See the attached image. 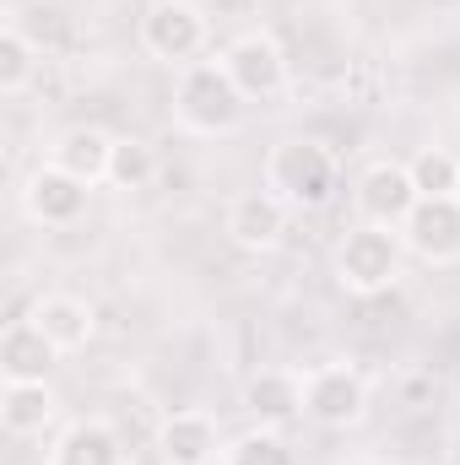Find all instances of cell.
Segmentation results:
<instances>
[{"label":"cell","instance_id":"obj_1","mask_svg":"<svg viewBox=\"0 0 460 465\" xmlns=\"http://www.w3.org/2000/svg\"><path fill=\"white\" fill-rule=\"evenodd\" d=\"M260 184L287 206V212H325L342 190V163L325 141L309 135H287L265 152V173Z\"/></svg>","mask_w":460,"mask_h":465},{"label":"cell","instance_id":"obj_2","mask_svg":"<svg viewBox=\"0 0 460 465\" xmlns=\"http://www.w3.org/2000/svg\"><path fill=\"white\" fill-rule=\"evenodd\" d=\"M244 109H249V98L233 87L223 60H195L174 82V124L190 135H206V141L233 135L244 124Z\"/></svg>","mask_w":460,"mask_h":465},{"label":"cell","instance_id":"obj_3","mask_svg":"<svg viewBox=\"0 0 460 465\" xmlns=\"http://www.w3.org/2000/svg\"><path fill=\"white\" fill-rule=\"evenodd\" d=\"M336 265V282L352 298H379L401 282V265H406V243H401V228H379V223H357L346 228V238L331 254Z\"/></svg>","mask_w":460,"mask_h":465},{"label":"cell","instance_id":"obj_4","mask_svg":"<svg viewBox=\"0 0 460 465\" xmlns=\"http://www.w3.org/2000/svg\"><path fill=\"white\" fill-rule=\"evenodd\" d=\"M304 417L315 428L346 433L368 417V379L352 362H320L304 373Z\"/></svg>","mask_w":460,"mask_h":465},{"label":"cell","instance_id":"obj_5","mask_svg":"<svg viewBox=\"0 0 460 465\" xmlns=\"http://www.w3.org/2000/svg\"><path fill=\"white\" fill-rule=\"evenodd\" d=\"M206 38H212L206 11L190 5V0H157V5L141 16V49H146L152 60L174 65V71L195 65L201 49H206Z\"/></svg>","mask_w":460,"mask_h":465},{"label":"cell","instance_id":"obj_6","mask_svg":"<svg viewBox=\"0 0 460 465\" xmlns=\"http://www.w3.org/2000/svg\"><path fill=\"white\" fill-rule=\"evenodd\" d=\"M223 71L233 76V87L249 104H271V98L287 93V49L265 27H249V33L233 38L223 49Z\"/></svg>","mask_w":460,"mask_h":465},{"label":"cell","instance_id":"obj_7","mask_svg":"<svg viewBox=\"0 0 460 465\" xmlns=\"http://www.w3.org/2000/svg\"><path fill=\"white\" fill-rule=\"evenodd\" d=\"M352 201H357L363 223L401 228L423 195H417V184H412V168H406V163H395V157H374V163L357 173V184H352Z\"/></svg>","mask_w":460,"mask_h":465},{"label":"cell","instance_id":"obj_8","mask_svg":"<svg viewBox=\"0 0 460 465\" xmlns=\"http://www.w3.org/2000/svg\"><path fill=\"white\" fill-rule=\"evenodd\" d=\"M87 195H93V184H82L76 173H65L55 163H38L22 179V212L38 228H76L87 217Z\"/></svg>","mask_w":460,"mask_h":465},{"label":"cell","instance_id":"obj_9","mask_svg":"<svg viewBox=\"0 0 460 465\" xmlns=\"http://www.w3.org/2000/svg\"><path fill=\"white\" fill-rule=\"evenodd\" d=\"M406 254L423 265H455L460 260V195H423L412 217L401 223Z\"/></svg>","mask_w":460,"mask_h":465},{"label":"cell","instance_id":"obj_10","mask_svg":"<svg viewBox=\"0 0 460 465\" xmlns=\"http://www.w3.org/2000/svg\"><path fill=\"white\" fill-rule=\"evenodd\" d=\"M287 206L260 184V190H244V195H233L228 212H223V232H228L233 249H244V254H271L282 238H287Z\"/></svg>","mask_w":460,"mask_h":465},{"label":"cell","instance_id":"obj_11","mask_svg":"<svg viewBox=\"0 0 460 465\" xmlns=\"http://www.w3.org/2000/svg\"><path fill=\"white\" fill-rule=\"evenodd\" d=\"M223 433L206 411H168L157 428V455L163 465H217L223 460Z\"/></svg>","mask_w":460,"mask_h":465},{"label":"cell","instance_id":"obj_12","mask_svg":"<svg viewBox=\"0 0 460 465\" xmlns=\"http://www.w3.org/2000/svg\"><path fill=\"white\" fill-rule=\"evenodd\" d=\"M60 357H65V351L55 347L33 320H16V325H5V336H0V379H5V384H44V379L60 368Z\"/></svg>","mask_w":460,"mask_h":465},{"label":"cell","instance_id":"obj_13","mask_svg":"<svg viewBox=\"0 0 460 465\" xmlns=\"http://www.w3.org/2000/svg\"><path fill=\"white\" fill-rule=\"evenodd\" d=\"M27 320L65 351V357L82 351L93 336H98V309H93L87 298H76V292H44V298L27 309Z\"/></svg>","mask_w":460,"mask_h":465},{"label":"cell","instance_id":"obj_14","mask_svg":"<svg viewBox=\"0 0 460 465\" xmlns=\"http://www.w3.org/2000/svg\"><path fill=\"white\" fill-rule=\"evenodd\" d=\"M244 411L255 417V428H287L293 417H304V373L260 368L244 384Z\"/></svg>","mask_w":460,"mask_h":465},{"label":"cell","instance_id":"obj_15","mask_svg":"<svg viewBox=\"0 0 460 465\" xmlns=\"http://www.w3.org/2000/svg\"><path fill=\"white\" fill-rule=\"evenodd\" d=\"M115 141L109 130H98V124H71V130H60L55 135V146H49V163L55 168H65V173H76L82 184H104L109 179V157H115Z\"/></svg>","mask_w":460,"mask_h":465},{"label":"cell","instance_id":"obj_16","mask_svg":"<svg viewBox=\"0 0 460 465\" xmlns=\"http://www.w3.org/2000/svg\"><path fill=\"white\" fill-rule=\"evenodd\" d=\"M49 465H125V439L104 417H82L55 439Z\"/></svg>","mask_w":460,"mask_h":465},{"label":"cell","instance_id":"obj_17","mask_svg":"<svg viewBox=\"0 0 460 465\" xmlns=\"http://www.w3.org/2000/svg\"><path fill=\"white\" fill-rule=\"evenodd\" d=\"M55 417H60V401H55L49 379L44 384H5L0 390V428L11 439H38V433L55 428Z\"/></svg>","mask_w":460,"mask_h":465},{"label":"cell","instance_id":"obj_18","mask_svg":"<svg viewBox=\"0 0 460 465\" xmlns=\"http://www.w3.org/2000/svg\"><path fill=\"white\" fill-rule=\"evenodd\" d=\"M38 60H44L38 38H27L22 22H5L0 27V98H22L38 76Z\"/></svg>","mask_w":460,"mask_h":465},{"label":"cell","instance_id":"obj_19","mask_svg":"<svg viewBox=\"0 0 460 465\" xmlns=\"http://www.w3.org/2000/svg\"><path fill=\"white\" fill-rule=\"evenodd\" d=\"M152 173H157V157H152V146L146 141H135V135H119L115 141V157H109V190L119 195H130V190H146L152 184Z\"/></svg>","mask_w":460,"mask_h":465},{"label":"cell","instance_id":"obj_20","mask_svg":"<svg viewBox=\"0 0 460 465\" xmlns=\"http://www.w3.org/2000/svg\"><path fill=\"white\" fill-rule=\"evenodd\" d=\"M223 465H298V455L282 439V428H249L223 450Z\"/></svg>","mask_w":460,"mask_h":465},{"label":"cell","instance_id":"obj_21","mask_svg":"<svg viewBox=\"0 0 460 465\" xmlns=\"http://www.w3.org/2000/svg\"><path fill=\"white\" fill-rule=\"evenodd\" d=\"M412 184H417V195H460V157L455 152H445V146H423V152H412Z\"/></svg>","mask_w":460,"mask_h":465}]
</instances>
